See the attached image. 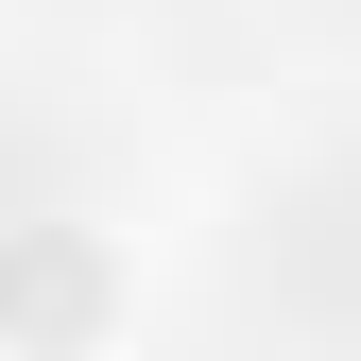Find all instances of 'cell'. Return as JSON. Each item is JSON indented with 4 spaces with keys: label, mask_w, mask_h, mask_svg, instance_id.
<instances>
[{
    "label": "cell",
    "mask_w": 361,
    "mask_h": 361,
    "mask_svg": "<svg viewBox=\"0 0 361 361\" xmlns=\"http://www.w3.org/2000/svg\"><path fill=\"white\" fill-rule=\"evenodd\" d=\"M138 241L121 224H0V361H121L138 344Z\"/></svg>",
    "instance_id": "cell-1"
}]
</instances>
